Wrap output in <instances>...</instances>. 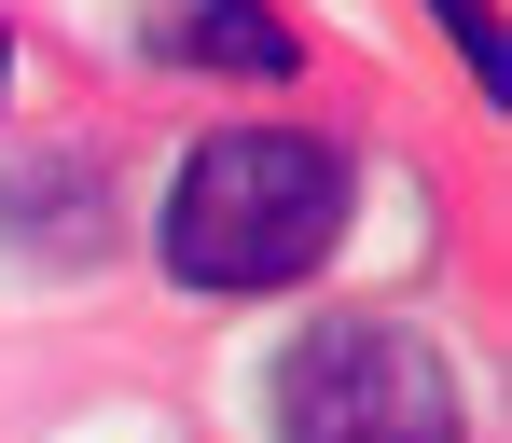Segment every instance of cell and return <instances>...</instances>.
Instances as JSON below:
<instances>
[{"mask_svg": "<svg viewBox=\"0 0 512 443\" xmlns=\"http://www.w3.org/2000/svg\"><path fill=\"white\" fill-rule=\"evenodd\" d=\"M333 236H346V153L305 125L194 139V167L167 180V222H153L180 291H291L333 264Z\"/></svg>", "mask_w": 512, "mask_h": 443, "instance_id": "cell-1", "label": "cell"}, {"mask_svg": "<svg viewBox=\"0 0 512 443\" xmlns=\"http://www.w3.org/2000/svg\"><path fill=\"white\" fill-rule=\"evenodd\" d=\"M0 222H14V250L84 264V250H97V153H42V167H14V180H0Z\"/></svg>", "mask_w": 512, "mask_h": 443, "instance_id": "cell-4", "label": "cell"}, {"mask_svg": "<svg viewBox=\"0 0 512 443\" xmlns=\"http://www.w3.org/2000/svg\"><path fill=\"white\" fill-rule=\"evenodd\" d=\"M153 56L236 70V84H291V28L263 0H153Z\"/></svg>", "mask_w": 512, "mask_h": 443, "instance_id": "cell-3", "label": "cell"}, {"mask_svg": "<svg viewBox=\"0 0 512 443\" xmlns=\"http://www.w3.org/2000/svg\"><path fill=\"white\" fill-rule=\"evenodd\" d=\"M443 28H457V56H471V84L512 97V28H499V0H429Z\"/></svg>", "mask_w": 512, "mask_h": 443, "instance_id": "cell-5", "label": "cell"}, {"mask_svg": "<svg viewBox=\"0 0 512 443\" xmlns=\"http://www.w3.org/2000/svg\"><path fill=\"white\" fill-rule=\"evenodd\" d=\"M0 70H14V42H0Z\"/></svg>", "mask_w": 512, "mask_h": 443, "instance_id": "cell-6", "label": "cell"}, {"mask_svg": "<svg viewBox=\"0 0 512 443\" xmlns=\"http://www.w3.org/2000/svg\"><path fill=\"white\" fill-rule=\"evenodd\" d=\"M263 416H277V443H471L457 374H443V347L416 319H319V333H291Z\"/></svg>", "mask_w": 512, "mask_h": 443, "instance_id": "cell-2", "label": "cell"}]
</instances>
